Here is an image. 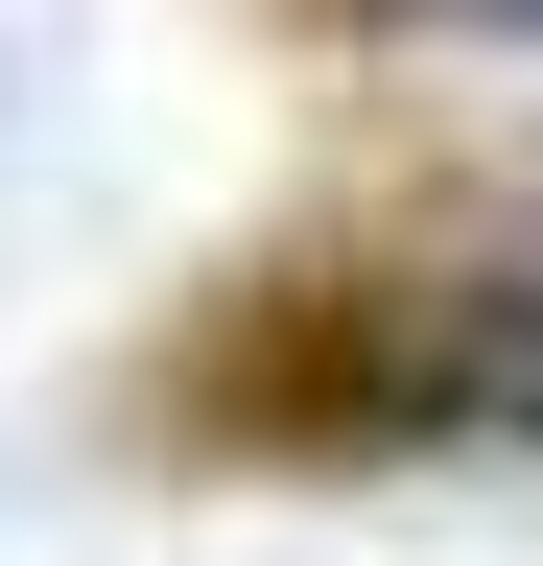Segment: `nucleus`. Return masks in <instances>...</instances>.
Here are the masks:
<instances>
[{
	"mask_svg": "<svg viewBox=\"0 0 543 566\" xmlns=\"http://www.w3.org/2000/svg\"><path fill=\"white\" fill-rule=\"evenodd\" d=\"M166 449L237 472H401V449H543V212H401L284 237L118 378Z\"/></svg>",
	"mask_w": 543,
	"mask_h": 566,
	"instance_id": "obj_1",
	"label": "nucleus"
},
{
	"mask_svg": "<svg viewBox=\"0 0 543 566\" xmlns=\"http://www.w3.org/2000/svg\"><path fill=\"white\" fill-rule=\"evenodd\" d=\"M378 24H543V0H378Z\"/></svg>",
	"mask_w": 543,
	"mask_h": 566,
	"instance_id": "obj_2",
	"label": "nucleus"
}]
</instances>
